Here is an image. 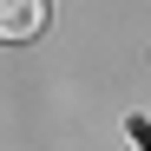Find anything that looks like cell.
I'll list each match as a JSON object with an SVG mask.
<instances>
[{
	"label": "cell",
	"mask_w": 151,
	"mask_h": 151,
	"mask_svg": "<svg viewBox=\"0 0 151 151\" xmlns=\"http://www.w3.org/2000/svg\"><path fill=\"white\" fill-rule=\"evenodd\" d=\"M46 33V0H0V40H33Z\"/></svg>",
	"instance_id": "1"
},
{
	"label": "cell",
	"mask_w": 151,
	"mask_h": 151,
	"mask_svg": "<svg viewBox=\"0 0 151 151\" xmlns=\"http://www.w3.org/2000/svg\"><path fill=\"white\" fill-rule=\"evenodd\" d=\"M132 138H138V151H151V125L145 118H132Z\"/></svg>",
	"instance_id": "2"
}]
</instances>
